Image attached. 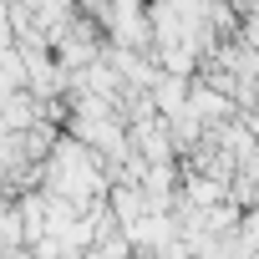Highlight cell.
<instances>
[{"label":"cell","instance_id":"obj_1","mask_svg":"<svg viewBox=\"0 0 259 259\" xmlns=\"http://www.w3.org/2000/svg\"><path fill=\"white\" fill-rule=\"evenodd\" d=\"M71 11H76V16H87L92 26H102V36H107V21H112V0H71Z\"/></svg>","mask_w":259,"mask_h":259}]
</instances>
